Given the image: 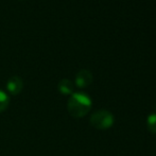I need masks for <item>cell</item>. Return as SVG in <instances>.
<instances>
[{
    "label": "cell",
    "mask_w": 156,
    "mask_h": 156,
    "mask_svg": "<svg viewBox=\"0 0 156 156\" xmlns=\"http://www.w3.org/2000/svg\"><path fill=\"white\" fill-rule=\"evenodd\" d=\"M91 108V99L86 94L74 93L68 100L67 109L74 118L84 117Z\"/></svg>",
    "instance_id": "1"
},
{
    "label": "cell",
    "mask_w": 156,
    "mask_h": 156,
    "mask_svg": "<svg viewBox=\"0 0 156 156\" xmlns=\"http://www.w3.org/2000/svg\"><path fill=\"white\" fill-rule=\"evenodd\" d=\"M114 123V116L111 112L101 109L90 116V124L97 129H107Z\"/></svg>",
    "instance_id": "2"
},
{
    "label": "cell",
    "mask_w": 156,
    "mask_h": 156,
    "mask_svg": "<svg viewBox=\"0 0 156 156\" xmlns=\"http://www.w3.org/2000/svg\"><path fill=\"white\" fill-rule=\"evenodd\" d=\"M93 82V74L89 70L82 69L76 76V85L80 88H85Z\"/></svg>",
    "instance_id": "3"
},
{
    "label": "cell",
    "mask_w": 156,
    "mask_h": 156,
    "mask_svg": "<svg viewBox=\"0 0 156 156\" xmlns=\"http://www.w3.org/2000/svg\"><path fill=\"white\" fill-rule=\"evenodd\" d=\"M23 88V82L20 76H14L9 79V81L6 82V89L13 96H16V94H20Z\"/></svg>",
    "instance_id": "4"
},
{
    "label": "cell",
    "mask_w": 156,
    "mask_h": 156,
    "mask_svg": "<svg viewBox=\"0 0 156 156\" xmlns=\"http://www.w3.org/2000/svg\"><path fill=\"white\" fill-rule=\"evenodd\" d=\"M73 88H74L73 82H71L68 79H63L58 84V91L63 94H73Z\"/></svg>",
    "instance_id": "5"
},
{
    "label": "cell",
    "mask_w": 156,
    "mask_h": 156,
    "mask_svg": "<svg viewBox=\"0 0 156 156\" xmlns=\"http://www.w3.org/2000/svg\"><path fill=\"white\" fill-rule=\"evenodd\" d=\"M9 104H10V98L3 90L0 89V113L5 111L9 107Z\"/></svg>",
    "instance_id": "6"
},
{
    "label": "cell",
    "mask_w": 156,
    "mask_h": 156,
    "mask_svg": "<svg viewBox=\"0 0 156 156\" xmlns=\"http://www.w3.org/2000/svg\"><path fill=\"white\" fill-rule=\"evenodd\" d=\"M147 126L148 129L153 134H156V114L153 113L147 118Z\"/></svg>",
    "instance_id": "7"
}]
</instances>
